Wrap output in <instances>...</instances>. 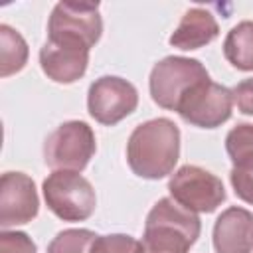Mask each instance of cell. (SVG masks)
<instances>
[{"label": "cell", "mask_w": 253, "mask_h": 253, "mask_svg": "<svg viewBox=\"0 0 253 253\" xmlns=\"http://www.w3.org/2000/svg\"><path fill=\"white\" fill-rule=\"evenodd\" d=\"M180 158V128L166 117L138 125L126 142L128 168L146 180H160L174 172Z\"/></svg>", "instance_id": "cell-1"}, {"label": "cell", "mask_w": 253, "mask_h": 253, "mask_svg": "<svg viewBox=\"0 0 253 253\" xmlns=\"http://www.w3.org/2000/svg\"><path fill=\"white\" fill-rule=\"evenodd\" d=\"M202 221L198 213L172 198H160L148 211L142 233V253H188L198 241Z\"/></svg>", "instance_id": "cell-2"}, {"label": "cell", "mask_w": 253, "mask_h": 253, "mask_svg": "<svg viewBox=\"0 0 253 253\" xmlns=\"http://www.w3.org/2000/svg\"><path fill=\"white\" fill-rule=\"evenodd\" d=\"M47 210L63 221H85L93 215L97 196L87 178L71 170H53L42 184Z\"/></svg>", "instance_id": "cell-3"}, {"label": "cell", "mask_w": 253, "mask_h": 253, "mask_svg": "<svg viewBox=\"0 0 253 253\" xmlns=\"http://www.w3.org/2000/svg\"><path fill=\"white\" fill-rule=\"evenodd\" d=\"M206 79H210V73L200 59L168 55L152 67L148 77V89L152 101L158 107L166 111H176L182 97L194 85Z\"/></svg>", "instance_id": "cell-4"}, {"label": "cell", "mask_w": 253, "mask_h": 253, "mask_svg": "<svg viewBox=\"0 0 253 253\" xmlns=\"http://www.w3.org/2000/svg\"><path fill=\"white\" fill-rule=\"evenodd\" d=\"M97 150L93 128L85 121L61 123L43 142V160L51 170L81 172Z\"/></svg>", "instance_id": "cell-5"}, {"label": "cell", "mask_w": 253, "mask_h": 253, "mask_svg": "<svg viewBox=\"0 0 253 253\" xmlns=\"http://www.w3.org/2000/svg\"><path fill=\"white\" fill-rule=\"evenodd\" d=\"M168 192L174 202L194 213H211L225 202L223 182L206 168L186 164L168 180Z\"/></svg>", "instance_id": "cell-6"}, {"label": "cell", "mask_w": 253, "mask_h": 253, "mask_svg": "<svg viewBox=\"0 0 253 253\" xmlns=\"http://www.w3.org/2000/svg\"><path fill=\"white\" fill-rule=\"evenodd\" d=\"M233 91L211 79L194 85L180 101L176 113L184 123L200 128H217L229 121L233 111Z\"/></svg>", "instance_id": "cell-7"}, {"label": "cell", "mask_w": 253, "mask_h": 253, "mask_svg": "<svg viewBox=\"0 0 253 253\" xmlns=\"http://www.w3.org/2000/svg\"><path fill=\"white\" fill-rule=\"evenodd\" d=\"M138 107L136 87L117 75H103L89 85L87 91V111L89 115L105 125L113 126L126 119Z\"/></svg>", "instance_id": "cell-8"}, {"label": "cell", "mask_w": 253, "mask_h": 253, "mask_svg": "<svg viewBox=\"0 0 253 253\" xmlns=\"http://www.w3.org/2000/svg\"><path fill=\"white\" fill-rule=\"evenodd\" d=\"M103 20L99 2H57L47 20V38H65L85 43L89 49L101 40Z\"/></svg>", "instance_id": "cell-9"}, {"label": "cell", "mask_w": 253, "mask_h": 253, "mask_svg": "<svg viewBox=\"0 0 253 253\" xmlns=\"http://www.w3.org/2000/svg\"><path fill=\"white\" fill-rule=\"evenodd\" d=\"M40 211L34 180L24 172H4L0 178V227L30 223Z\"/></svg>", "instance_id": "cell-10"}, {"label": "cell", "mask_w": 253, "mask_h": 253, "mask_svg": "<svg viewBox=\"0 0 253 253\" xmlns=\"http://www.w3.org/2000/svg\"><path fill=\"white\" fill-rule=\"evenodd\" d=\"M40 65L47 79L69 85L81 79L89 65V47L75 40L47 38L40 49Z\"/></svg>", "instance_id": "cell-11"}, {"label": "cell", "mask_w": 253, "mask_h": 253, "mask_svg": "<svg viewBox=\"0 0 253 253\" xmlns=\"http://www.w3.org/2000/svg\"><path fill=\"white\" fill-rule=\"evenodd\" d=\"M215 253H251L253 251V213L231 206L223 210L213 223Z\"/></svg>", "instance_id": "cell-12"}, {"label": "cell", "mask_w": 253, "mask_h": 253, "mask_svg": "<svg viewBox=\"0 0 253 253\" xmlns=\"http://www.w3.org/2000/svg\"><path fill=\"white\" fill-rule=\"evenodd\" d=\"M219 36V24L215 16L206 8H190L184 12L180 24L168 38L172 47H178L182 51L198 49L208 43H211Z\"/></svg>", "instance_id": "cell-13"}, {"label": "cell", "mask_w": 253, "mask_h": 253, "mask_svg": "<svg viewBox=\"0 0 253 253\" xmlns=\"http://www.w3.org/2000/svg\"><path fill=\"white\" fill-rule=\"evenodd\" d=\"M223 55L235 69L253 71V20H243L227 32Z\"/></svg>", "instance_id": "cell-14"}, {"label": "cell", "mask_w": 253, "mask_h": 253, "mask_svg": "<svg viewBox=\"0 0 253 253\" xmlns=\"http://www.w3.org/2000/svg\"><path fill=\"white\" fill-rule=\"evenodd\" d=\"M28 43L24 36L8 24H0V75L10 77L28 63Z\"/></svg>", "instance_id": "cell-15"}, {"label": "cell", "mask_w": 253, "mask_h": 253, "mask_svg": "<svg viewBox=\"0 0 253 253\" xmlns=\"http://www.w3.org/2000/svg\"><path fill=\"white\" fill-rule=\"evenodd\" d=\"M225 150L233 166L253 164V125L239 123L225 136Z\"/></svg>", "instance_id": "cell-16"}, {"label": "cell", "mask_w": 253, "mask_h": 253, "mask_svg": "<svg viewBox=\"0 0 253 253\" xmlns=\"http://www.w3.org/2000/svg\"><path fill=\"white\" fill-rule=\"evenodd\" d=\"M95 239L91 229H63L49 241L47 253H91Z\"/></svg>", "instance_id": "cell-17"}, {"label": "cell", "mask_w": 253, "mask_h": 253, "mask_svg": "<svg viewBox=\"0 0 253 253\" xmlns=\"http://www.w3.org/2000/svg\"><path fill=\"white\" fill-rule=\"evenodd\" d=\"M91 253H142V245L132 235L109 233V235H97Z\"/></svg>", "instance_id": "cell-18"}, {"label": "cell", "mask_w": 253, "mask_h": 253, "mask_svg": "<svg viewBox=\"0 0 253 253\" xmlns=\"http://www.w3.org/2000/svg\"><path fill=\"white\" fill-rule=\"evenodd\" d=\"M0 253H38V245L24 231L2 229V233H0Z\"/></svg>", "instance_id": "cell-19"}, {"label": "cell", "mask_w": 253, "mask_h": 253, "mask_svg": "<svg viewBox=\"0 0 253 253\" xmlns=\"http://www.w3.org/2000/svg\"><path fill=\"white\" fill-rule=\"evenodd\" d=\"M229 182L239 200L253 206V164L251 166H233L229 172Z\"/></svg>", "instance_id": "cell-20"}, {"label": "cell", "mask_w": 253, "mask_h": 253, "mask_svg": "<svg viewBox=\"0 0 253 253\" xmlns=\"http://www.w3.org/2000/svg\"><path fill=\"white\" fill-rule=\"evenodd\" d=\"M233 101L243 115H253V77L239 81L233 89Z\"/></svg>", "instance_id": "cell-21"}]
</instances>
